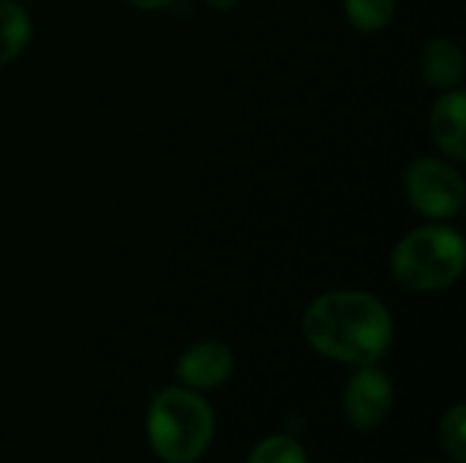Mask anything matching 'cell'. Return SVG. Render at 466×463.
Wrapping results in <instances>:
<instances>
[{"label": "cell", "mask_w": 466, "mask_h": 463, "mask_svg": "<svg viewBox=\"0 0 466 463\" xmlns=\"http://www.w3.org/2000/svg\"><path fill=\"white\" fill-rule=\"evenodd\" d=\"M466 267L464 235L442 221L407 232L390 251L393 281L410 292H442L453 287Z\"/></svg>", "instance_id": "cell-3"}, {"label": "cell", "mask_w": 466, "mask_h": 463, "mask_svg": "<svg viewBox=\"0 0 466 463\" xmlns=\"http://www.w3.org/2000/svg\"><path fill=\"white\" fill-rule=\"evenodd\" d=\"M440 445L451 463H466V404L456 401L440 423Z\"/></svg>", "instance_id": "cell-12"}, {"label": "cell", "mask_w": 466, "mask_h": 463, "mask_svg": "<svg viewBox=\"0 0 466 463\" xmlns=\"http://www.w3.org/2000/svg\"><path fill=\"white\" fill-rule=\"evenodd\" d=\"M396 401L390 377L377 366H358L344 388V418L358 431L380 428Z\"/></svg>", "instance_id": "cell-5"}, {"label": "cell", "mask_w": 466, "mask_h": 463, "mask_svg": "<svg viewBox=\"0 0 466 463\" xmlns=\"http://www.w3.org/2000/svg\"><path fill=\"white\" fill-rule=\"evenodd\" d=\"M429 131L442 156L453 161L466 158V96L461 87L442 90L429 115Z\"/></svg>", "instance_id": "cell-7"}, {"label": "cell", "mask_w": 466, "mask_h": 463, "mask_svg": "<svg viewBox=\"0 0 466 463\" xmlns=\"http://www.w3.org/2000/svg\"><path fill=\"white\" fill-rule=\"evenodd\" d=\"M33 35V19L19 0H0V65L16 60Z\"/></svg>", "instance_id": "cell-9"}, {"label": "cell", "mask_w": 466, "mask_h": 463, "mask_svg": "<svg viewBox=\"0 0 466 463\" xmlns=\"http://www.w3.org/2000/svg\"><path fill=\"white\" fill-rule=\"evenodd\" d=\"M246 463H309V453L298 439L287 434H273L254 445Z\"/></svg>", "instance_id": "cell-11"}, {"label": "cell", "mask_w": 466, "mask_h": 463, "mask_svg": "<svg viewBox=\"0 0 466 463\" xmlns=\"http://www.w3.org/2000/svg\"><path fill=\"white\" fill-rule=\"evenodd\" d=\"M404 194L412 210L429 221H448L464 210L466 188L461 172L437 156H418L404 172Z\"/></svg>", "instance_id": "cell-4"}, {"label": "cell", "mask_w": 466, "mask_h": 463, "mask_svg": "<svg viewBox=\"0 0 466 463\" xmlns=\"http://www.w3.org/2000/svg\"><path fill=\"white\" fill-rule=\"evenodd\" d=\"M426 463H445V461H426Z\"/></svg>", "instance_id": "cell-15"}, {"label": "cell", "mask_w": 466, "mask_h": 463, "mask_svg": "<svg viewBox=\"0 0 466 463\" xmlns=\"http://www.w3.org/2000/svg\"><path fill=\"white\" fill-rule=\"evenodd\" d=\"M420 76L437 90L461 87L464 52L453 38H431L420 52Z\"/></svg>", "instance_id": "cell-8"}, {"label": "cell", "mask_w": 466, "mask_h": 463, "mask_svg": "<svg viewBox=\"0 0 466 463\" xmlns=\"http://www.w3.org/2000/svg\"><path fill=\"white\" fill-rule=\"evenodd\" d=\"M145 426L153 456L164 463H197L216 437L213 407L183 385L153 396Z\"/></svg>", "instance_id": "cell-2"}, {"label": "cell", "mask_w": 466, "mask_h": 463, "mask_svg": "<svg viewBox=\"0 0 466 463\" xmlns=\"http://www.w3.org/2000/svg\"><path fill=\"white\" fill-rule=\"evenodd\" d=\"M131 8H137V11H147V14H153V11H167V8H172L177 0H126Z\"/></svg>", "instance_id": "cell-13"}, {"label": "cell", "mask_w": 466, "mask_h": 463, "mask_svg": "<svg viewBox=\"0 0 466 463\" xmlns=\"http://www.w3.org/2000/svg\"><path fill=\"white\" fill-rule=\"evenodd\" d=\"M235 374V355L221 341H197L177 357L175 377L188 390H216Z\"/></svg>", "instance_id": "cell-6"}, {"label": "cell", "mask_w": 466, "mask_h": 463, "mask_svg": "<svg viewBox=\"0 0 466 463\" xmlns=\"http://www.w3.org/2000/svg\"><path fill=\"white\" fill-rule=\"evenodd\" d=\"M306 344L344 366H377L393 347L388 306L366 289H333L309 303L300 322Z\"/></svg>", "instance_id": "cell-1"}, {"label": "cell", "mask_w": 466, "mask_h": 463, "mask_svg": "<svg viewBox=\"0 0 466 463\" xmlns=\"http://www.w3.org/2000/svg\"><path fill=\"white\" fill-rule=\"evenodd\" d=\"M399 0H344L350 25L360 33H380L396 16Z\"/></svg>", "instance_id": "cell-10"}, {"label": "cell", "mask_w": 466, "mask_h": 463, "mask_svg": "<svg viewBox=\"0 0 466 463\" xmlns=\"http://www.w3.org/2000/svg\"><path fill=\"white\" fill-rule=\"evenodd\" d=\"M210 8H216V11H232L240 0H205Z\"/></svg>", "instance_id": "cell-14"}]
</instances>
